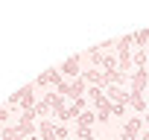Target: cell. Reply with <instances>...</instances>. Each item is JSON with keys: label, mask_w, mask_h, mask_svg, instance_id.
<instances>
[{"label": "cell", "mask_w": 149, "mask_h": 140, "mask_svg": "<svg viewBox=\"0 0 149 140\" xmlns=\"http://www.w3.org/2000/svg\"><path fill=\"white\" fill-rule=\"evenodd\" d=\"M140 140H149V131H146V134H143V137H140Z\"/></svg>", "instance_id": "cell-19"}, {"label": "cell", "mask_w": 149, "mask_h": 140, "mask_svg": "<svg viewBox=\"0 0 149 140\" xmlns=\"http://www.w3.org/2000/svg\"><path fill=\"white\" fill-rule=\"evenodd\" d=\"M126 114V105H111V117H123Z\"/></svg>", "instance_id": "cell-17"}, {"label": "cell", "mask_w": 149, "mask_h": 140, "mask_svg": "<svg viewBox=\"0 0 149 140\" xmlns=\"http://www.w3.org/2000/svg\"><path fill=\"white\" fill-rule=\"evenodd\" d=\"M18 99H21V108H24V111H32L35 102H38V99H35V85L21 88V91H18Z\"/></svg>", "instance_id": "cell-4"}, {"label": "cell", "mask_w": 149, "mask_h": 140, "mask_svg": "<svg viewBox=\"0 0 149 140\" xmlns=\"http://www.w3.org/2000/svg\"><path fill=\"white\" fill-rule=\"evenodd\" d=\"M129 105H132L134 111H146V96H143V94H132V91H129Z\"/></svg>", "instance_id": "cell-11"}, {"label": "cell", "mask_w": 149, "mask_h": 140, "mask_svg": "<svg viewBox=\"0 0 149 140\" xmlns=\"http://www.w3.org/2000/svg\"><path fill=\"white\" fill-rule=\"evenodd\" d=\"M97 123V111H82V117L76 120V128H91Z\"/></svg>", "instance_id": "cell-10"}, {"label": "cell", "mask_w": 149, "mask_h": 140, "mask_svg": "<svg viewBox=\"0 0 149 140\" xmlns=\"http://www.w3.org/2000/svg\"><path fill=\"white\" fill-rule=\"evenodd\" d=\"M61 82H64V79H61V70H58V67H53V70H47V73H41V76H38L32 85H35V88H44V85H53V88H58Z\"/></svg>", "instance_id": "cell-3"}, {"label": "cell", "mask_w": 149, "mask_h": 140, "mask_svg": "<svg viewBox=\"0 0 149 140\" xmlns=\"http://www.w3.org/2000/svg\"><path fill=\"white\" fill-rule=\"evenodd\" d=\"M146 96H149V91H146Z\"/></svg>", "instance_id": "cell-22"}, {"label": "cell", "mask_w": 149, "mask_h": 140, "mask_svg": "<svg viewBox=\"0 0 149 140\" xmlns=\"http://www.w3.org/2000/svg\"><path fill=\"white\" fill-rule=\"evenodd\" d=\"M6 120H9V108H0V125H3Z\"/></svg>", "instance_id": "cell-18"}, {"label": "cell", "mask_w": 149, "mask_h": 140, "mask_svg": "<svg viewBox=\"0 0 149 140\" xmlns=\"http://www.w3.org/2000/svg\"><path fill=\"white\" fill-rule=\"evenodd\" d=\"M82 111H85V96H82V99H76V102H70V105H67V120H73V117H76V120H79V117H82Z\"/></svg>", "instance_id": "cell-9"}, {"label": "cell", "mask_w": 149, "mask_h": 140, "mask_svg": "<svg viewBox=\"0 0 149 140\" xmlns=\"http://www.w3.org/2000/svg\"><path fill=\"white\" fill-rule=\"evenodd\" d=\"M146 58H149V53H146V50H137V53L132 55V61H134L137 67H146Z\"/></svg>", "instance_id": "cell-14"}, {"label": "cell", "mask_w": 149, "mask_h": 140, "mask_svg": "<svg viewBox=\"0 0 149 140\" xmlns=\"http://www.w3.org/2000/svg\"><path fill=\"white\" fill-rule=\"evenodd\" d=\"M105 96H108L111 105H129V94L123 88H117V85H108L105 88Z\"/></svg>", "instance_id": "cell-6"}, {"label": "cell", "mask_w": 149, "mask_h": 140, "mask_svg": "<svg viewBox=\"0 0 149 140\" xmlns=\"http://www.w3.org/2000/svg\"><path fill=\"white\" fill-rule=\"evenodd\" d=\"M146 123H149V111H146Z\"/></svg>", "instance_id": "cell-20"}, {"label": "cell", "mask_w": 149, "mask_h": 140, "mask_svg": "<svg viewBox=\"0 0 149 140\" xmlns=\"http://www.w3.org/2000/svg\"><path fill=\"white\" fill-rule=\"evenodd\" d=\"M32 111H35V117H47V114H50V102H47V96H44V99H38Z\"/></svg>", "instance_id": "cell-13"}, {"label": "cell", "mask_w": 149, "mask_h": 140, "mask_svg": "<svg viewBox=\"0 0 149 140\" xmlns=\"http://www.w3.org/2000/svg\"><path fill=\"white\" fill-rule=\"evenodd\" d=\"M56 137L58 140H67V125L64 123H56Z\"/></svg>", "instance_id": "cell-16"}, {"label": "cell", "mask_w": 149, "mask_h": 140, "mask_svg": "<svg viewBox=\"0 0 149 140\" xmlns=\"http://www.w3.org/2000/svg\"><path fill=\"white\" fill-rule=\"evenodd\" d=\"M47 102H50V111H53L61 123H67V105H64V96H61V94H47Z\"/></svg>", "instance_id": "cell-2"}, {"label": "cell", "mask_w": 149, "mask_h": 140, "mask_svg": "<svg viewBox=\"0 0 149 140\" xmlns=\"http://www.w3.org/2000/svg\"><path fill=\"white\" fill-rule=\"evenodd\" d=\"M134 44H137V47H146V44H149V29L134 32Z\"/></svg>", "instance_id": "cell-15"}, {"label": "cell", "mask_w": 149, "mask_h": 140, "mask_svg": "<svg viewBox=\"0 0 149 140\" xmlns=\"http://www.w3.org/2000/svg\"><path fill=\"white\" fill-rule=\"evenodd\" d=\"M58 70H61V76L79 79V55H70V58H64V61L58 64Z\"/></svg>", "instance_id": "cell-5"}, {"label": "cell", "mask_w": 149, "mask_h": 140, "mask_svg": "<svg viewBox=\"0 0 149 140\" xmlns=\"http://www.w3.org/2000/svg\"><path fill=\"white\" fill-rule=\"evenodd\" d=\"M129 82H132V94H143L146 85H149V70L146 67H137L134 73L129 76Z\"/></svg>", "instance_id": "cell-1"}, {"label": "cell", "mask_w": 149, "mask_h": 140, "mask_svg": "<svg viewBox=\"0 0 149 140\" xmlns=\"http://www.w3.org/2000/svg\"><path fill=\"white\" fill-rule=\"evenodd\" d=\"M82 79H85L91 88H102V91H105V76H102V70H85Z\"/></svg>", "instance_id": "cell-8"}, {"label": "cell", "mask_w": 149, "mask_h": 140, "mask_svg": "<svg viewBox=\"0 0 149 140\" xmlns=\"http://www.w3.org/2000/svg\"><path fill=\"white\" fill-rule=\"evenodd\" d=\"M0 140H21V134H18V125H6L3 131H0Z\"/></svg>", "instance_id": "cell-12"}, {"label": "cell", "mask_w": 149, "mask_h": 140, "mask_svg": "<svg viewBox=\"0 0 149 140\" xmlns=\"http://www.w3.org/2000/svg\"><path fill=\"white\" fill-rule=\"evenodd\" d=\"M140 125H143L140 117H129L126 125H123V140H134V137L140 134Z\"/></svg>", "instance_id": "cell-7"}, {"label": "cell", "mask_w": 149, "mask_h": 140, "mask_svg": "<svg viewBox=\"0 0 149 140\" xmlns=\"http://www.w3.org/2000/svg\"><path fill=\"white\" fill-rule=\"evenodd\" d=\"M0 131H3V125H0Z\"/></svg>", "instance_id": "cell-21"}]
</instances>
